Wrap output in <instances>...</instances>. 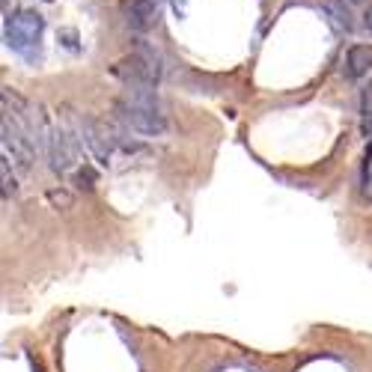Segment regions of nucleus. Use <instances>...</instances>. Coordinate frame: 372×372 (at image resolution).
Instances as JSON below:
<instances>
[{
    "mask_svg": "<svg viewBox=\"0 0 372 372\" xmlns=\"http://www.w3.org/2000/svg\"><path fill=\"white\" fill-rule=\"evenodd\" d=\"M116 116L143 137H158L167 131V116L161 113L155 87L125 84V92L116 99Z\"/></svg>",
    "mask_w": 372,
    "mask_h": 372,
    "instance_id": "obj_1",
    "label": "nucleus"
},
{
    "mask_svg": "<svg viewBox=\"0 0 372 372\" xmlns=\"http://www.w3.org/2000/svg\"><path fill=\"white\" fill-rule=\"evenodd\" d=\"M81 149H84V135L78 137V128L69 123V116L60 119L57 125H51L48 137V161L57 176H69L81 167Z\"/></svg>",
    "mask_w": 372,
    "mask_h": 372,
    "instance_id": "obj_2",
    "label": "nucleus"
},
{
    "mask_svg": "<svg viewBox=\"0 0 372 372\" xmlns=\"http://www.w3.org/2000/svg\"><path fill=\"white\" fill-rule=\"evenodd\" d=\"M161 57L158 51L149 45H137L128 57H123L113 66V75L119 78L123 84H135V87H158L161 81Z\"/></svg>",
    "mask_w": 372,
    "mask_h": 372,
    "instance_id": "obj_3",
    "label": "nucleus"
},
{
    "mask_svg": "<svg viewBox=\"0 0 372 372\" xmlns=\"http://www.w3.org/2000/svg\"><path fill=\"white\" fill-rule=\"evenodd\" d=\"M42 30H45V18L36 9H18L16 16H6L4 39L12 51H18L24 57H33V48H39Z\"/></svg>",
    "mask_w": 372,
    "mask_h": 372,
    "instance_id": "obj_4",
    "label": "nucleus"
},
{
    "mask_svg": "<svg viewBox=\"0 0 372 372\" xmlns=\"http://www.w3.org/2000/svg\"><path fill=\"white\" fill-rule=\"evenodd\" d=\"M81 135H84L87 149L92 152V158H96L101 167H108L113 161L116 149H131L128 140L116 131V125H111L108 119H99V116H87L84 119Z\"/></svg>",
    "mask_w": 372,
    "mask_h": 372,
    "instance_id": "obj_5",
    "label": "nucleus"
},
{
    "mask_svg": "<svg viewBox=\"0 0 372 372\" xmlns=\"http://www.w3.org/2000/svg\"><path fill=\"white\" fill-rule=\"evenodd\" d=\"M0 135H4V137H0V143H4V155L12 161V167H16L21 176H24V173H30L39 152H36V146L30 143L27 131L18 125V119L12 113H6V111H4V119H0Z\"/></svg>",
    "mask_w": 372,
    "mask_h": 372,
    "instance_id": "obj_6",
    "label": "nucleus"
},
{
    "mask_svg": "<svg viewBox=\"0 0 372 372\" xmlns=\"http://www.w3.org/2000/svg\"><path fill=\"white\" fill-rule=\"evenodd\" d=\"M119 6H123V16H125L131 30L146 33V30L155 27V21H158V0H119Z\"/></svg>",
    "mask_w": 372,
    "mask_h": 372,
    "instance_id": "obj_7",
    "label": "nucleus"
},
{
    "mask_svg": "<svg viewBox=\"0 0 372 372\" xmlns=\"http://www.w3.org/2000/svg\"><path fill=\"white\" fill-rule=\"evenodd\" d=\"M369 69H372V45H352L349 54H345V66H342L345 78L357 81V78L369 75Z\"/></svg>",
    "mask_w": 372,
    "mask_h": 372,
    "instance_id": "obj_8",
    "label": "nucleus"
},
{
    "mask_svg": "<svg viewBox=\"0 0 372 372\" xmlns=\"http://www.w3.org/2000/svg\"><path fill=\"white\" fill-rule=\"evenodd\" d=\"M322 6L337 18V24H342L345 30L354 27V16H352V9L345 6V0H322Z\"/></svg>",
    "mask_w": 372,
    "mask_h": 372,
    "instance_id": "obj_9",
    "label": "nucleus"
},
{
    "mask_svg": "<svg viewBox=\"0 0 372 372\" xmlns=\"http://www.w3.org/2000/svg\"><path fill=\"white\" fill-rule=\"evenodd\" d=\"M12 170H16V167H12V161L4 155V161H0V182H4V197H6V200L18 191V179H16V173H12Z\"/></svg>",
    "mask_w": 372,
    "mask_h": 372,
    "instance_id": "obj_10",
    "label": "nucleus"
},
{
    "mask_svg": "<svg viewBox=\"0 0 372 372\" xmlns=\"http://www.w3.org/2000/svg\"><path fill=\"white\" fill-rule=\"evenodd\" d=\"M75 185H78L81 191H89L92 185H96V170H92L89 164L78 167V170H75Z\"/></svg>",
    "mask_w": 372,
    "mask_h": 372,
    "instance_id": "obj_11",
    "label": "nucleus"
},
{
    "mask_svg": "<svg viewBox=\"0 0 372 372\" xmlns=\"http://www.w3.org/2000/svg\"><path fill=\"white\" fill-rule=\"evenodd\" d=\"M57 39H60V45L69 48V51H78V48H81V45H78V30H75V27H60Z\"/></svg>",
    "mask_w": 372,
    "mask_h": 372,
    "instance_id": "obj_12",
    "label": "nucleus"
},
{
    "mask_svg": "<svg viewBox=\"0 0 372 372\" xmlns=\"http://www.w3.org/2000/svg\"><path fill=\"white\" fill-rule=\"evenodd\" d=\"M48 200L54 203L57 209H60V206H63V209H69V206H72V197L66 194V191H57V188H54V191H48Z\"/></svg>",
    "mask_w": 372,
    "mask_h": 372,
    "instance_id": "obj_13",
    "label": "nucleus"
},
{
    "mask_svg": "<svg viewBox=\"0 0 372 372\" xmlns=\"http://www.w3.org/2000/svg\"><path fill=\"white\" fill-rule=\"evenodd\" d=\"M361 113L366 116V113H372V81L364 87V92H361Z\"/></svg>",
    "mask_w": 372,
    "mask_h": 372,
    "instance_id": "obj_14",
    "label": "nucleus"
},
{
    "mask_svg": "<svg viewBox=\"0 0 372 372\" xmlns=\"http://www.w3.org/2000/svg\"><path fill=\"white\" fill-rule=\"evenodd\" d=\"M364 21H366V27H369V33H372V4L366 6V16H364Z\"/></svg>",
    "mask_w": 372,
    "mask_h": 372,
    "instance_id": "obj_15",
    "label": "nucleus"
},
{
    "mask_svg": "<svg viewBox=\"0 0 372 372\" xmlns=\"http://www.w3.org/2000/svg\"><path fill=\"white\" fill-rule=\"evenodd\" d=\"M173 9H176L179 16H182V12H185V0H173Z\"/></svg>",
    "mask_w": 372,
    "mask_h": 372,
    "instance_id": "obj_16",
    "label": "nucleus"
},
{
    "mask_svg": "<svg viewBox=\"0 0 372 372\" xmlns=\"http://www.w3.org/2000/svg\"><path fill=\"white\" fill-rule=\"evenodd\" d=\"M48 4H51V0H48Z\"/></svg>",
    "mask_w": 372,
    "mask_h": 372,
    "instance_id": "obj_17",
    "label": "nucleus"
}]
</instances>
